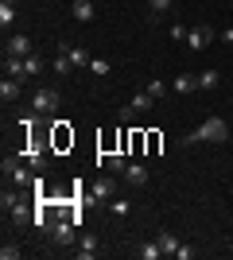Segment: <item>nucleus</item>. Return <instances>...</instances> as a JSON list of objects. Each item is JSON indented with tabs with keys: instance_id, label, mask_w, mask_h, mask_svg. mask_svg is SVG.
<instances>
[{
	"instance_id": "obj_11",
	"label": "nucleus",
	"mask_w": 233,
	"mask_h": 260,
	"mask_svg": "<svg viewBox=\"0 0 233 260\" xmlns=\"http://www.w3.org/2000/svg\"><path fill=\"white\" fill-rule=\"evenodd\" d=\"M4 74L27 82V66H23V58H8V54H4Z\"/></svg>"
},
{
	"instance_id": "obj_28",
	"label": "nucleus",
	"mask_w": 233,
	"mask_h": 260,
	"mask_svg": "<svg viewBox=\"0 0 233 260\" xmlns=\"http://www.w3.org/2000/svg\"><path fill=\"white\" fill-rule=\"evenodd\" d=\"M187 31H190V27H183V23H171V27H167V35H171V39H175V43H179V39H183V43H187Z\"/></svg>"
},
{
	"instance_id": "obj_33",
	"label": "nucleus",
	"mask_w": 233,
	"mask_h": 260,
	"mask_svg": "<svg viewBox=\"0 0 233 260\" xmlns=\"http://www.w3.org/2000/svg\"><path fill=\"white\" fill-rule=\"evenodd\" d=\"M0 167H4V175H12V171H16V167H20V163H16V155H8V159L0 163Z\"/></svg>"
},
{
	"instance_id": "obj_16",
	"label": "nucleus",
	"mask_w": 233,
	"mask_h": 260,
	"mask_svg": "<svg viewBox=\"0 0 233 260\" xmlns=\"http://www.w3.org/2000/svg\"><path fill=\"white\" fill-rule=\"evenodd\" d=\"M218 86H222V74H218L214 66H210V70H202V74H198V89H206V93H210V89H218Z\"/></svg>"
},
{
	"instance_id": "obj_10",
	"label": "nucleus",
	"mask_w": 233,
	"mask_h": 260,
	"mask_svg": "<svg viewBox=\"0 0 233 260\" xmlns=\"http://www.w3.org/2000/svg\"><path fill=\"white\" fill-rule=\"evenodd\" d=\"M51 237H55V245H74V241H78V233H74V225H70V221H55Z\"/></svg>"
},
{
	"instance_id": "obj_32",
	"label": "nucleus",
	"mask_w": 233,
	"mask_h": 260,
	"mask_svg": "<svg viewBox=\"0 0 233 260\" xmlns=\"http://www.w3.org/2000/svg\"><path fill=\"white\" fill-rule=\"evenodd\" d=\"M175 256H179V260H190V256H194V245H179Z\"/></svg>"
},
{
	"instance_id": "obj_29",
	"label": "nucleus",
	"mask_w": 233,
	"mask_h": 260,
	"mask_svg": "<svg viewBox=\"0 0 233 260\" xmlns=\"http://www.w3.org/2000/svg\"><path fill=\"white\" fill-rule=\"evenodd\" d=\"M16 202H20V194H16V190H4V194H0V206H4V210H12Z\"/></svg>"
},
{
	"instance_id": "obj_9",
	"label": "nucleus",
	"mask_w": 233,
	"mask_h": 260,
	"mask_svg": "<svg viewBox=\"0 0 233 260\" xmlns=\"http://www.w3.org/2000/svg\"><path fill=\"white\" fill-rule=\"evenodd\" d=\"M93 0H70V20H78V23H89L93 20Z\"/></svg>"
},
{
	"instance_id": "obj_17",
	"label": "nucleus",
	"mask_w": 233,
	"mask_h": 260,
	"mask_svg": "<svg viewBox=\"0 0 233 260\" xmlns=\"http://www.w3.org/2000/svg\"><path fill=\"white\" fill-rule=\"evenodd\" d=\"M58 51H62V54H70V62H74V70H78V66H89V54H86V47H66V43H62Z\"/></svg>"
},
{
	"instance_id": "obj_4",
	"label": "nucleus",
	"mask_w": 233,
	"mask_h": 260,
	"mask_svg": "<svg viewBox=\"0 0 233 260\" xmlns=\"http://www.w3.org/2000/svg\"><path fill=\"white\" fill-rule=\"evenodd\" d=\"M214 35H218V31H214L210 23H198V27H190V31H187V47H190V51H206V47L214 43Z\"/></svg>"
},
{
	"instance_id": "obj_27",
	"label": "nucleus",
	"mask_w": 233,
	"mask_h": 260,
	"mask_svg": "<svg viewBox=\"0 0 233 260\" xmlns=\"http://www.w3.org/2000/svg\"><path fill=\"white\" fill-rule=\"evenodd\" d=\"M144 89H148V93H152L155 101H159V98H163V93H167V86H163V82H159V78H152V82H148Z\"/></svg>"
},
{
	"instance_id": "obj_21",
	"label": "nucleus",
	"mask_w": 233,
	"mask_h": 260,
	"mask_svg": "<svg viewBox=\"0 0 233 260\" xmlns=\"http://www.w3.org/2000/svg\"><path fill=\"white\" fill-rule=\"evenodd\" d=\"M128 210H132V202H128V198H121V194L109 198V214H113V217H124Z\"/></svg>"
},
{
	"instance_id": "obj_24",
	"label": "nucleus",
	"mask_w": 233,
	"mask_h": 260,
	"mask_svg": "<svg viewBox=\"0 0 233 260\" xmlns=\"http://www.w3.org/2000/svg\"><path fill=\"white\" fill-rule=\"evenodd\" d=\"M171 4H175V0H148V12H152V16H163V12H171Z\"/></svg>"
},
{
	"instance_id": "obj_35",
	"label": "nucleus",
	"mask_w": 233,
	"mask_h": 260,
	"mask_svg": "<svg viewBox=\"0 0 233 260\" xmlns=\"http://www.w3.org/2000/svg\"><path fill=\"white\" fill-rule=\"evenodd\" d=\"M4 4H16V0H4Z\"/></svg>"
},
{
	"instance_id": "obj_26",
	"label": "nucleus",
	"mask_w": 233,
	"mask_h": 260,
	"mask_svg": "<svg viewBox=\"0 0 233 260\" xmlns=\"http://www.w3.org/2000/svg\"><path fill=\"white\" fill-rule=\"evenodd\" d=\"M89 74L105 78V74H109V62H105V58H89Z\"/></svg>"
},
{
	"instance_id": "obj_22",
	"label": "nucleus",
	"mask_w": 233,
	"mask_h": 260,
	"mask_svg": "<svg viewBox=\"0 0 233 260\" xmlns=\"http://www.w3.org/2000/svg\"><path fill=\"white\" fill-rule=\"evenodd\" d=\"M27 163H31V171H47L51 155H47V152H31V155H27Z\"/></svg>"
},
{
	"instance_id": "obj_14",
	"label": "nucleus",
	"mask_w": 233,
	"mask_h": 260,
	"mask_svg": "<svg viewBox=\"0 0 233 260\" xmlns=\"http://www.w3.org/2000/svg\"><path fill=\"white\" fill-rule=\"evenodd\" d=\"M171 89H175V93H194V89H198V78L194 74H179L175 82H171Z\"/></svg>"
},
{
	"instance_id": "obj_7",
	"label": "nucleus",
	"mask_w": 233,
	"mask_h": 260,
	"mask_svg": "<svg viewBox=\"0 0 233 260\" xmlns=\"http://www.w3.org/2000/svg\"><path fill=\"white\" fill-rule=\"evenodd\" d=\"M20 98H23V82L4 74V82H0V101H4V105H12V101H20Z\"/></svg>"
},
{
	"instance_id": "obj_12",
	"label": "nucleus",
	"mask_w": 233,
	"mask_h": 260,
	"mask_svg": "<svg viewBox=\"0 0 233 260\" xmlns=\"http://www.w3.org/2000/svg\"><path fill=\"white\" fill-rule=\"evenodd\" d=\"M136 256L140 260H159L163 249H159V241H140V245H136Z\"/></svg>"
},
{
	"instance_id": "obj_8",
	"label": "nucleus",
	"mask_w": 233,
	"mask_h": 260,
	"mask_svg": "<svg viewBox=\"0 0 233 260\" xmlns=\"http://www.w3.org/2000/svg\"><path fill=\"white\" fill-rule=\"evenodd\" d=\"M93 198H97V202H109V198H117V179H113V175H101L97 183H93Z\"/></svg>"
},
{
	"instance_id": "obj_15",
	"label": "nucleus",
	"mask_w": 233,
	"mask_h": 260,
	"mask_svg": "<svg viewBox=\"0 0 233 260\" xmlns=\"http://www.w3.org/2000/svg\"><path fill=\"white\" fill-rule=\"evenodd\" d=\"M74 256H78V260H93V256H97V237H82Z\"/></svg>"
},
{
	"instance_id": "obj_5",
	"label": "nucleus",
	"mask_w": 233,
	"mask_h": 260,
	"mask_svg": "<svg viewBox=\"0 0 233 260\" xmlns=\"http://www.w3.org/2000/svg\"><path fill=\"white\" fill-rule=\"evenodd\" d=\"M4 54H8V58H27V54H35V51H31V39H27L23 31L8 35V43H4Z\"/></svg>"
},
{
	"instance_id": "obj_23",
	"label": "nucleus",
	"mask_w": 233,
	"mask_h": 260,
	"mask_svg": "<svg viewBox=\"0 0 233 260\" xmlns=\"http://www.w3.org/2000/svg\"><path fill=\"white\" fill-rule=\"evenodd\" d=\"M51 66H55V74H70V70H74V62H70V54H62V51H58V58H55Z\"/></svg>"
},
{
	"instance_id": "obj_6",
	"label": "nucleus",
	"mask_w": 233,
	"mask_h": 260,
	"mask_svg": "<svg viewBox=\"0 0 233 260\" xmlns=\"http://www.w3.org/2000/svg\"><path fill=\"white\" fill-rule=\"evenodd\" d=\"M124 183L128 186H148V179H152V171H148L144 163H124Z\"/></svg>"
},
{
	"instance_id": "obj_13",
	"label": "nucleus",
	"mask_w": 233,
	"mask_h": 260,
	"mask_svg": "<svg viewBox=\"0 0 233 260\" xmlns=\"http://www.w3.org/2000/svg\"><path fill=\"white\" fill-rule=\"evenodd\" d=\"M155 241H159V249H163V256H167V252L175 256V249L183 245V241H179L175 233H171V229H159V237H155Z\"/></svg>"
},
{
	"instance_id": "obj_20",
	"label": "nucleus",
	"mask_w": 233,
	"mask_h": 260,
	"mask_svg": "<svg viewBox=\"0 0 233 260\" xmlns=\"http://www.w3.org/2000/svg\"><path fill=\"white\" fill-rule=\"evenodd\" d=\"M8 179H12V183H16V186H31V179H35V171H31V167H16V171H12V175H8Z\"/></svg>"
},
{
	"instance_id": "obj_34",
	"label": "nucleus",
	"mask_w": 233,
	"mask_h": 260,
	"mask_svg": "<svg viewBox=\"0 0 233 260\" xmlns=\"http://www.w3.org/2000/svg\"><path fill=\"white\" fill-rule=\"evenodd\" d=\"M218 35H222L225 43H233V27H225V31H218Z\"/></svg>"
},
{
	"instance_id": "obj_1",
	"label": "nucleus",
	"mask_w": 233,
	"mask_h": 260,
	"mask_svg": "<svg viewBox=\"0 0 233 260\" xmlns=\"http://www.w3.org/2000/svg\"><path fill=\"white\" fill-rule=\"evenodd\" d=\"M225 140H229V124H225L222 117H206L198 128L187 132L179 144H187V148H190V144H225Z\"/></svg>"
},
{
	"instance_id": "obj_30",
	"label": "nucleus",
	"mask_w": 233,
	"mask_h": 260,
	"mask_svg": "<svg viewBox=\"0 0 233 260\" xmlns=\"http://www.w3.org/2000/svg\"><path fill=\"white\" fill-rule=\"evenodd\" d=\"M0 260H20V245H4V249H0Z\"/></svg>"
},
{
	"instance_id": "obj_3",
	"label": "nucleus",
	"mask_w": 233,
	"mask_h": 260,
	"mask_svg": "<svg viewBox=\"0 0 233 260\" xmlns=\"http://www.w3.org/2000/svg\"><path fill=\"white\" fill-rule=\"evenodd\" d=\"M152 105H155V98H152V93H148V89H144V93H132V101H128V105L121 109V120L144 117V113H148V109H152Z\"/></svg>"
},
{
	"instance_id": "obj_31",
	"label": "nucleus",
	"mask_w": 233,
	"mask_h": 260,
	"mask_svg": "<svg viewBox=\"0 0 233 260\" xmlns=\"http://www.w3.org/2000/svg\"><path fill=\"white\" fill-rule=\"evenodd\" d=\"M105 163H109V171H124V159H121V155H105Z\"/></svg>"
},
{
	"instance_id": "obj_25",
	"label": "nucleus",
	"mask_w": 233,
	"mask_h": 260,
	"mask_svg": "<svg viewBox=\"0 0 233 260\" xmlns=\"http://www.w3.org/2000/svg\"><path fill=\"white\" fill-rule=\"evenodd\" d=\"M0 23H4V27L16 23V4H0Z\"/></svg>"
},
{
	"instance_id": "obj_18",
	"label": "nucleus",
	"mask_w": 233,
	"mask_h": 260,
	"mask_svg": "<svg viewBox=\"0 0 233 260\" xmlns=\"http://www.w3.org/2000/svg\"><path fill=\"white\" fill-rule=\"evenodd\" d=\"M8 214H12V217H8L12 225H27V221H35V217H31V214H27V206H23V202H16V206H12V210H8Z\"/></svg>"
},
{
	"instance_id": "obj_2",
	"label": "nucleus",
	"mask_w": 233,
	"mask_h": 260,
	"mask_svg": "<svg viewBox=\"0 0 233 260\" xmlns=\"http://www.w3.org/2000/svg\"><path fill=\"white\" fill-rule=\"evenodd\" d=\"M58 105H62V93L58 89H51V86H43L39 93H31V109L43 117V113H58Z\"/></svg>"
},
{
	"instance_id": "obj_19",
	"label": "nucleus",
	"mask_w": 233,
	"mask_h": 260,
	"mask_svg": "<svg viewBox=\"0 0 233 260\" xmlns=\"http://www.w3.org/2000/svg\"><path fill=\"white\" fill-rule=\"evenodd\" d=\"M23 66H27V78H39V74L47 70V62L39 58V54H27V58H23Z\"/></svg>"
}]
</instances>
